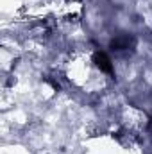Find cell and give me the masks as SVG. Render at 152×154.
Here are the masks:
<instances>
[{"instance_id":"1","label":"cell","mask_w":152,"mask_h":154,"mask_svg":"<svg viewBox=\"0 0 152 154\" xmlns=\"http://www.w3.org/2000/svg\"><path fill=\"white\" fill-rule=\"evenodd\" d=\"M95 63H97V65L100 66V70H104V72H111V70H113L109 59H108L104 54H97V56H95Z\"/></svg>"}]
</instances>
